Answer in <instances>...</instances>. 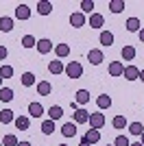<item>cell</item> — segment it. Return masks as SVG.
I'll return each mask as SVG.
<instances>
[{
    "label": "cell",
    "mask_w": 144,
    "mask_h": 146,
    "mask_svg": "<svg viewBox=\"0 0 144 146\" xmlns=\"http://www.w3.org/2000/svg\"><path fill=\"white\" fill-rule=\"evenodd\" d=\"M63 72L68 74V79H81V76H83V66H81L79 61H70Z\"/></svg>",
    "instance_id": "6da1fadb"
},
{
    "label": "cell",
    "mask_w": 144,
    "mask_h": 146,
    "mask_svg": "<svg viewBox=\"0 0 144 146\" xmlns=\"http://www.w3.org/2000/svg\"><path fill=\"white\" fill-rule=\"evenodd\" d=\"M87 61H90L92 66H101L103 61H105V55H103V50L101 48H94L87 52Z\"/></svg>",
    "instance_id": "7a4b0ae2"
},
{
    "label": "cell",
    "mask_w": 144,
    "mask_h": 146,
    "mask_svg": "<svg viewBox=\"0 0 144 146\" xmlns=\"http://www.w3.org/2000/svg\"><path fill=\"white\" fill-rule=\"evenodd\" d=\"M55 48V44L48 39V37H42V39H37V52L39 55H48L50 50Z\"/></svg>",
    "instance_id": "3957f363"
},
{
    "label": "cell",
    "mask_w": 144,
    "mask_h": 146,
    "mask_svg": "<svg viewBox=\"0 0 144 146\" xmlns=\"http://www.w3.org/2000/svg\"><path fill=\"white\" fill-rule=\"evenodd\" d=\"M105 127V116L103 113H90V129H96V131H101Z\"/></svg>",
    "instance_id": "277c9868"
},
{
    "label": "cell",
    "mask_w": 144,
    "mask_h": 146,
    "mask_svg": "<svg viewBox=\"0 0 144 146\" xmlns=\"http://www.w3.org/2000/svg\"><path fill=\"white\" fill-rule=\"evenodd\" d=\"M122 76H125L127 81H138L140 79V68L138 66H125V72H122Z\"/></svg>",
    "instance_id": "5b68a950"
},
{
    "label": "cell",
    "mask_w": 144,
    "mask_h": 146,
    "mask_svg": "<svg viewBox=\"0 0 144 146\" xmlns=\"http://www.w3.org/2000/svg\"><path fill=\"white\" fill-rule=\"evenodd\" d=\"M85 13H81V11H74L70 15V24H72V29H81V26H85Z\"/></svg>",
    "instance_id": "8992f818"
},
{
    "label": "cell",
    "mask_w": 144,
    "mask_h": 146,
    "mask_svg": "<svg viewBox=\"0 0 144 146\" xmlns=\"http://www.w3.org/2000/svg\"><path fill=\"white\" fill-rule=\"evenodd\" d=\"M72 118H74V124H85V122H90V111L81 107L72 113Z\"/></svg>",
    "instance_id": "52a82bcc"
},
{
    "label": "cell",
    "mask_w": 144,
    "mask_h": 146,
    "mask_svg": "<svg viewBox=\"0 0 144 146\" xmlns=\"http://www.w3.org/2000/svg\"><path fill=\"white\" fill-rule=\"evenodd\" d=\"M31 18V9L29 5H18L15 7V20H20V22H24V20Z\"/></svg>",
    "instance_id": "ba28073f"
},
{
    "label": "cell",
    "mask_w": 144,
    "mask_h": 146,
    "mask_svg": "<svg viewBox=\"0 0 144 146\" xmlns=\"http://www.w3.org/2000/svg\"><path fill=\"white\" fill-rule=\"evenodd\" d=\"M29 116H31V118H42V116H44L42 103H29Z\"/></svg>",
    "instance_id": "9c48e42d"
},
{
    "label": "cell",
    "mask_w": 144,
    "mask_h": 146,
    "mask_svg": "<svg viewBox=\"0 0 144 146\" xmlns=\"http://www.w3.org/2000/svg\"><path fill=\"white\" fill-rule=\"evenodd\" d=\"M122 72H125V63L122 61H111L109 63V74L111 76H122Z\"/></svg>",
    "instance_id": "30bf717a"
},
{
    "label": "cell",
    "mask_w": 144,
    "mask_h": 146,
    "mask_svg": "<svg viewBox=\"0 0 144 146\" xmlns=\"http://www.w3.org/2000/svg\"><path fill=\"white\" fill-rule=\"evenodd\" d=\"M13 124H15L18 131H26V129L31 127V118L29 116H18L15 120H13Z\"/></svg>",
    "instance_id": "8fae6325"
},
{
    "label": "cell",
    "mask_w": 144,
    "mask_h": 146,
    "mask_svg": "<svg viewBox=\"0 0 144 146\" xmlns=\"http://www.w3.org/2000/svg\"><path fill=\"white\" fill-rule=\"evenodd\" d=\"M83 140H85V142H90L92 146L98 144V142H101V131H96V129H90V131L83 135Z\"/></svg>",
    "instance_id": "7c38bea8"
},
{
    "label": "cell",
    "mask_w": 144,
    "mask_h": 146,
    "mask_svg": "<svg viewBox=\"0 0 144 146\" xmlns=\"http://www.w3.org/2000/svg\"><path fill=\"white\" fill-rule=\"evenodd\" d=\"M61 135H63V137H74V135H77V124H74V122H66V124L61 127Z\"/></svg>",
    "instance_id": "4fadbf2b"
},
{
    "label": "cell",
    "mask_w": 144,
    "mask_h": 146,
    "mask_svg": "<svg viewBox=\"0 0 144 146\" xmlns=\"http://www.w3.org/2000/svg\"><path fill=\"white\" fill-rule=\"evenodd\" d=\"M125 26H127V31H129V33H140V29H142V22H140L138 18H129Z\"/></svg>",
    "instance_id": "5bb4252c"
},
{
    "label": "cell",
    "mask_w": 144,
    "mask_h": 146,
    "mask_svg": "<svg viewBox=\"0 0 144 146\" xmlns=\"http://www.w3.org/2000/svg\"><path fill=\"white\" fill-rule=\"evenodd\" d=\"M63 70H66V66H63L61 61H57V59L48 61V72H50V74H61Z\"/></svg>",
    "instance_id": "9a60e30c"
},
{
    "label": "cell",
    "mask_w": 144,
    "mask_h": 146,
    "mask_svg": "<svg viewBox=\"0 0 144 146\" xmlns=\"http://www.w3.org/2000/svg\"><path fill=\"white\" fill-rule=\"evenodd\" d=\"M50 11H53V2H48V0L37 2V13L39 15H50Z\"/></svg>",
    "instance_id": "2e32d148"
},
{
    "label": "cell",
    "mask_w": 144,
    "mask_h": 146,
    "mask_svg": "<svg viewBox=\"0 0 144 146\" xmlns=\"http://www.w3.org/2000/svg\"><path fill=\"white\" fill-rule=\"evenodd\" d=\"M61 116H63V109H61L59 105H53L50 109H48V120H61Z\"/></svg>",
    "instance_id": "e0dca14e"
},
{
    "label": "cell",
    "mask_w": 144,
    "mask_h": 146,
    "mask_svg": "<svg viewBox=\"0 0 144 146\" xmlns=\"http://www.w3.org/2000/svg\"><path fill=\"white\" fill-rule=\"evenodd\" d=\"M35 81H37V76L33 72H24L22 76H20V83H22L24 87H31V85H35Z\"/></svg>",
    "instance_id": "ac0fdd59"
},
{
    "label": "cell",
    "mask_w": 144,
    "mask_h": 146,
    "mask_svg": "<svg viewBox=\"0 0 144 146\" xmlns=\"http://www.w3.org/2000/svg\"><path fill=\"white\" fill-rule=\"evenodd\" d=\"M13 120H15V113H13L11 109H2L0 111V124H11Z\"/></svg>",
    "instance_id": "d6986e66"
},
{
    "label": "cell",
    "mask_w": 144,
    "mask_h": 146,
    "mask_svg": "<svg viewBox=\"0 0 144 146\" xmlns=\"http://www.w3.org/2000/svg\"><path fill=\"white\" fill-rule=\"evenodd\" d=\"M120 55H122V59H125V61H133V59H135V48H133L131 44H127L125 48L120 50Z\"/></svg>",
    "instance_id": "ffe728a7"
},
{
    "label": "cell",
    "mask_w": 144,
    "mask_h": 146,
    "mask_svg": "<svg viewBox=\"0 0 144 146\" xmlns=\"http://www.w3.org/2000/svg\"><path fill=\"white\" fill-rule=\"evenodd\" d=\"M98 42L103 44V46H111L114 44V33H109V31H101V37H98Z\"/></svg>",
    "instance_id": "44dd1931"
},
{
    "label": "cell",
    "mask_w": 144,
    "mask_h": 146,
    "mask_svg": "<svg viewBox=\"0 0 144 146\" xmlns=\"http://www.w3.org/2000/svg\"><path fill=\"white\" fill-rule=\"evenodd\" d=\"M74 103H77V105H87V103H90V92H87V90H79Z\"/></svg>",
    "instance_id": "7402d4cb"
},
{
    "label": "cell",
    "mask_w": 144,
    "mask_h": 146,
    "mask_svg": "<svg viewBox=\"0 0 144 146\" xmlns=\"http://www.w3.org/2000/svg\"><path fill=\"white\" fill-rule=\"evenodd\" d=\"M103 24H105V18H103L101 13H92L90 15V26L92 29H101Z\"/></svg>",
    "instance_id": "603a6c76"
},
{
    "label": "cell",
    "mask_w": 144,
    "mask_h": 146,
    "mask_svg": "<svg viewBox=\"0 0 144 146\" xmlns=\"http://www.w3.org/2000/svg\"><path fill=\"white\" fill-rule=\"evenodd\" d=\"M0 31L2 33H11L13 31V18H0Z\"/></svg>",
    "instance_id": "cb8c5ba5"
},
{
    "label": "cell",
    "mask_w": 144,
    "mask_h": 146,
    "mask_svg": "<svg viewBox=\"0 0 144 146\" xmlns=\"http://www.w3.org/2000/svg\"><path fill=\"white\" fill-rule=\"evenodd\" d=\"M55 55L59 57V59L68 57L70 55V46H68V44H57V46H55Z\"/></svg>",
    "instance_id": "d4e9b609"
},
{
    "label": "cell",
    "mask_w": 144,
    "mask_h": 146,
    "mask_svg": "<svg viewBox=\"0 0 144 146\" xmlns=\"http://www.w3.org/2000/svg\"><path fill=\"white\" fill-rule=\"evenodd\" d=\"M96 105H98V109H109L111 107V98L107 94H101V96L96 98Z\"/></svg>",
    "instance_id": "484cf974"
},
{
    "label": "cell",
    "mask_w": 144,
    "mask_h": 146,
    "mask_svg": "<svg viewBox=\"0 0 144 146\" xmlns=\"http://www.w3.org/2000/svg\"><path fill=\"white\" fill-rule=\"evenodd\" d=\"M37 92H39V96H48V94L53 92V85H50L48 81H39V83H37Z\"/></svg>",
    "instance_id": "4316f807"
},
{
    "label": "cell",
    "mask_w": 144,
    "mask_h": 146,
    "mask_svg": "<svg viewBox=\"0 0 144 146\" xmlns=\"http://www.w3.org/2000/svg\"><path fill=\"white\" fill-rule=\"evenodd\" d=\"M109 11L111 13H122L125 11V0H111V2H109Z\"/></svg>",
    "instance_id": "83f0119b"
},
{
    "label": "cell",
    "mask_w": 144,
    "mask_h": 146,
    "mask_svg": "<svg viewBox=\"0 0 144 146\" xmlns=\"http://www.w3.org/2000/svg\"><path fill=\"white\" fill-rule=\"evenodd\" d=\"M0 100H2V103H11L13 100V90L11 87H0Z\"/></svg>",
    "instance_id": "f1b7e54d"
},
{
    "label": "cell",
    "mask_w": 144,
    "mask_h": 146,
    "mask_svg": "<svg viewBox=\"0 0 144 146\" xmlns=\"http://www.w3.org/2000/svg\"><path fill=\"white\" fill-rule=\"evenodd\" d=\"M129 133L140 137V135L144 133V124H142V122H131V124H129Z\"/></svg>",
    "instance_id": "f546056e"
},
{
    "label": "cell",
    "mask_w": 144,
    "mask_h": 146,
    "mask_svg": "<svg viewBox=\"0 0 144 146\" xmlns=\"http://www.w3.org/2000/svg\"><path fill=\"white\" fill-rule=\"evenodd\" d=\"M111 124H114V129H118V131H122L125 127H129V122H127L125 116H116L114 120H111Z\"/></svg>",
    "instance_id": "4dcf8cb0"
},
{
    "label": "cell",
    "mask_w": 144,
    "mask_h": 146,
    "mask_svg": "<svg viewBox=\"0 0 144 146\" xmlns=\"http://www.w3.org/2000/svg\"><path fill=\"white\" fill-rule=\"evenodd\" d=\"M18 144H20V140L13 133H7L5 137H2V146H18Z\"/></svg>",
    "instance_id": "1f68e13d"
},
{
    "label": "cell",
    "mask_w": 144,
    "mask_h": 146,
    "mask_svg": "<svg viewBox=\"0 0 144 146\" xmlns=\"http://www.w3.org/2000/svg\"><path fill=\"white\" fill-rule=\"evenodd\" d=\"M42 133L44 135H53L55 133V122L53 120H44L42 122Z\"/></svg>",
    "instance_id": "d6a6232c"
},
{
    "label": "cell",
    "mask_w": 144,
    "mask_h": 146,
    "mask_svg": "<svg viewBox=\"0 0 144 146\" xmlns=\"http://www.w3.org/2000/svg\"><path fill=\"white\" fill-rule=\"evenodd\" d=\"M22 46H24V48H35V46H37V39L33 35H24L22 37Z\"/></svg>",
    "instance_id": "836d02e7"
},
{
    "label": "cell",
    "mask_w": 144,
    "mask_h": 146,
    "mask_svg": "<svg viewBox=\"0 0 144 146\" xmlns=\"http://www.w3.org/2000/svg\"><path fill=\"white\" fill-rule=\"evenodd\" d=\"M0 76H2V79H11L13 76V68L11 66H0Z\"/></svg>",
    "instance_id": "e575fe53"
},
{
    "label": "cell",
    "mask_w": 144,
    "mask_h": 146,
    "mask_svg": "<svg viewBox=\"0 0 144 146\" xmlns=\"http://www.w3.org/2000/svg\"><path fill=\"white\" fill-rule=\"evenodd\" d=\"M94 11V2L92 0H83L81 2V13H92Z\"/></svg>",
    "instance_id": "d590c367"
},
{
    "label": "cell",
    "mask_w": 144,
    "mask_h": 146,
    "mask_svg": "<svg viewBox=\"0 0 144 146\" xmlns=\"http://www.w3.org/2000/svg\"><path fill=\"white\" fill-rule=\"evenodd\" d=\"M131 142H129V137L127 135H118L116 137V142H114V146H129Z\"/></svg>",
    "instance_id": "8d00e7d4"
},
{
    "label": "cell",
    "mask_w": 144,
    "mask_h": 146,
    "mask_svg": "<svg viewBox=\"0 0 144 146\" xmlns=\"http://www.w3.org/2000/svg\"><path fill=\"white\" fill-rule=\"evenodd\" d=\"M7 55H9V50H7L5 46H0V61H5V59H7Z\"/></svg>",
    "instance_id": "74e56055"
},
{
    "label": "cell",
    "mask_w": 144,
    "mask_h": 146,
    "mask_svg": "<svg viewBox=\"0 0 144 146\" xmlns=\"http://www.w3.org/2000/svg\"><path fill=\"white\" fill-rule=\"evenodd\" d=\"M138 37H140V42L144 44V29H140V33H138Z\"/></svg>",
    "instance_id": "f35d334b"
},
{
    "label": "cell",
    "mask_w": 144,
    "mask_h": 146,
    "mask_svg": "<svg viewBox=\"0 0 144 146\" xmlns=\"http://www.w3.org/2000/svg\"><path fill=\"white\" fill-rule=\"evenodd\" d=\"M18 146H33V144H31V142H26V140H24V142H20Z\"/></svg>",
    "instance_id": "ab89813d"
},
{
    "label": "cell",
    "mask_w": 144,
    "mask_h": 146,
    "mask_svg": "<svg viewBox=\"0 0 144 146\" xmlns=\"http://www.w3.org/2000/svg\"><path fill=\"white\" fill-rule=\"evenodd\" d=\"M79 146H92V144H90V142H85V140H81V144H79Z\"/></svg>",
    "instance_id": "60d3db41"
},
{
    "label": "cell",
    "mask_w": 144,
    "mask_h": 146,
    "mask_svg": "<svg viewBox=\"0 0 144 146\" xmlns=\"http://www.w3.org/2000/svg\"><path fill=\"white\" fill-rule=\"evenodd\" d=\"M140 81L144 83V70H140Z\"/></svg>",
    "instance_id": "b9f144b4"
},
{
    "label": "cell",
    "mask_w": 144,
    "mask_h": 146,
    "mask_svg": "<svg viewBox=\"0 0 144 146\" xmlns=\"http://www.w3.org/2000/svg\"><path fill=\"white\" fill-rule=\"evenodd\" d=\"M140 144H142V146H144V133H142V135H140Z\"/></svg>",
    "instance_id": "7bdbcfd3"
},
{
    "label": "cell",
    "mask_w": 144,
    "mask_h": 146,
    "mask_svg": "<svg viewBox=\"0 0 144 146\" xmlns=\"http://www.w3.org/2000/svg\"><path fill=\"white\" fill-rule=\"evenodd\" d=\"M129 146H142V144H140V142H133V144H129Z\"/></svg>",
    "instance_id": "ee69618b"
},
{
    "label": "cell",
    "mask_w": 144,
    "mask_h": 146,
    "mask_svg": "<svg viewBox=\"0 0 144 146\" xmlns=\"http://www.w3.org/2000/svg\"><path fill=\"white\" fill-rule=\"evenodd\" d=\"M2 81H5V79H2V76H0V87H2Z\"/></svg>",
    "instance_id": "f6af8a7d"
},
{
    "label": "cell",
    "mask_w": 144,
    "mask_h": 146,
    "mask_svg": "<svg viewBox=\"0 0 144 146\" xmlns=\"http://www.w3.org/2000/svg\"><path fill=\"white\" fill-rule=\"evenodd\" d=\"M105 146H114V144H105Z\"/></svg>",
    "instance_id": "bcb514c9"
},
{
    "label": "cell",
    "mask_w": 144,
    "mask_h": 146,
    "mask_svg": "<svg viewBox=\"0 0 144 146\" xmlns=\"http://www.w3.org/2000/svg\"><path fill=\"white\" fill-rule=\"evenodd\" d=\"M59 146H68V144H59Z\"/></svg>",
    "instance_id": "7dc6e473"
},
{
    "label": "cell",
    "mask_w": 144,
    "mask_h": 146,
    "mask_svg": "<svg viewBox=\"0 0 144 146\" xmlns=\"http://www.w3.org/2000/svg\"><path fill=\"white\" fill-rule=\"evenodd\" d=\"M142 124H144V122H142Z\"/></svg>",
    "instance_id": "c3c4849f"
}]
</instances>
